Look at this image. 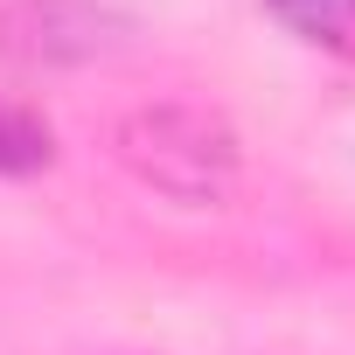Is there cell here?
<instances>
[{
  "mask_svg": "<svg viewBox=\"0 0 355 355\" xmlns=\"http://www.w3.org/2000/svg\"><path fill=\"white\" fill-rule=\"evenodd\" d=\"M119 160L139 189L182 202V209H216L230 202L237 174H244V139L223 112L209 105H189V98H160V105H139L119 119L112 132Z\"/></svg>",
  "mask_w": 355,
  "mask_h": 355,
  "instance_id": "cell-1",
  "label": "cell"
},
{
  "mask_svg": "<svg viewBox=\"0 0 355 355\" xmlns=\"http://www.w3.org/2000/svg\"><path fill=\"white\" fill-rule=\"evenodd\" d=\"M125 42V15L105 0H8L0 49L15 70H84Z\"/></svg>",
  "mask_w": 355,
  "mask_h": 355,
  "instance_id": "cell-2",
  "label": "cell"
},
{
  "mask_svg": "<svg viewBox=\"0 0 355 355\" xmlns=\"http://www.w3.org/2000/svg\"><path fill=\"white\" fill-rule=\"evenodd\" d=\"M265 15H272L293 42L355 63V0H265Z\"/></svg>",
  "mask_w": 355,
  "mask_h": 355,
  "instance_id": "cell-3",
  "label": "cell"
},
{
  "mask_svg": "<svg viewBox=\"0 0 355 355\" xmlns=\"http://www.w3.org/2000/svg\"><path fill=\"white\" fill-rule=\"evenodd\" d=\"M56 160V132L42 112L0 98V174H42Z\"/></svg>",
  "mask_w": 355,
  "mask_h": 355,
  "instance_id": "cell-4",
  "label": "cell"
}]
</instances>
